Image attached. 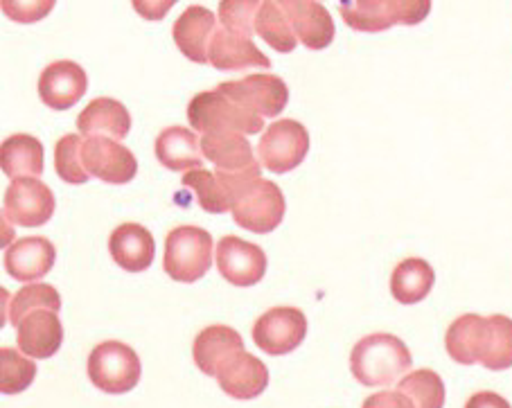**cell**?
Listing matches in <instances>:
<instances>
[{
	"instance_id": "obj_3",
	"label": "cell",
	"mask_w": 512,
	"mask_h": 408,
	"mask_svg": "<svg viewBox=\"0 0 512 408\" xmlns=\"http://www.w3.org/2000/svg\"><path fill=\"white\" fill-rule=\"evenodd\" d=\"M213 266V235L199 226H179L165 237L163 269L176 282L201 280Z\"/></svg>"
},
{
	"instance_id": "obj_11",
	"label": "cell",
	"mask_w": 512,
	"mask_h": 408,
	"mask_svg": "<svg viewBox=\"0 0 512 408\" xmlns=\"http://www.w3.org/2000/svg\"><path fill=\"white\" fill-rule=\"evenodd\" d=\"M217 91L262 118H278L289 102V88L278 75H249L219 84Z\"/></svg>"
},
{
	"instance_id": "obj_36",
	"label": "cell",
	"mask_w": 512,
	"mask_h": 408,
	"mask_svg": "<svg viewBox=\"0 0 512 408\" xmlns=\"http://www.w3.org/2000/svg\"><path fill=\"white\" fill-rule=\"evenodd\" d=\"M57 0H0V12L21 25H32L46 19L55 10Z\"/></svg>"
},
{
	"instance_id": "obj_5",
	"label": "cell",
	"mask_w": 512,
	"mask_h": 408,
	"mask_svg": "<svg viewBox=\"0 0 512 408\" xmlns=\"http://www.w3.org/2000/svg\"><path fill=\"white\" fill-rule=\"evenodd\" d=\"M231 212L235 224L240 228L258 235H267L273 233L282 224V219H285V194H282L276 183L260 176V179L246 183L242 190H237Z\"/></svg>"
},
{
	"instance_id": "obj_1",
	"label": "cell",
	"mask_w": 512,
	"mask_h": 408,
	"mask_svg": "<svg viewBox=\"0 0 512 408\" xmlns=\"http://www.w3.org/2000/svg\"><path fill=\"white\" fill-rule=\"evenodd\" d=\"M413 366L406 343L395 334L377 332L357 341L350 354V370L361 386H393Z\"/></svg>"
},
{
	"instance_id": "obj_17",
	"label": "cell",
	"mask_w": 512,
	"mask_h": 408,
	"mask_svg": "<svg viewBox=\"0 0 512 408\" xmlns=\"http://www.w3.org/2000/svg\"><path fill=\"white\" fill-rule=\"evenodd\" d=\"M215 30V14L210 12L208 7L190 5L188 10L174 21L172 37L183 57H188L194 64H208V50Z\"/></svg>"
},
{
	"instance_id": "obj_35",
	"label": "cell",
	"mask_w": 512,
	"mask_h": 408,
	"mask_svg": "<svg viewBox=\"0 0 512 408\" xmlns=\"http://www.w3.org/2000/svg\"><path fill=\"white\" fill-rule=\"evenodd\" d=\"M262 0H219V21L222 28L240 37L255 34V14H258Z\"/></svg>"
},
{
	"instance_id": "obj_13",
	"label": "cell",
	"mask_w": 512,
	"mask_h": 408,
	"mask_svg": "<svg viewBox=\"0 0 512 408\" xmlns=\"http://www.w3.org/2000/svg\"><path fill=\"white\" fill-rule=\"evenodd\" d=\"M88 91L86 70L75 61L61 59L43 68L39 77V97L52 111H68Z\"/></svg>"
},
{
	"instance_id": "obj_23",
	"label": "cell",
	"mask_w": 512,
	"mask_h": 408,
	"mask_svg": "<svg viewBox=\"0 0 512 408\" xmlns=\"http://www.w3.org/2000/svg\"><path fill=\"white\" fill-rule=\"evenodd\" d=\"M77 131L84 138L109 136L116 140H125L131 131V115L122 102L111 100V97H97V100H93L79 113Z\"/></svg>"
},
{
	"instance_id": "obj_33",
	"label": "cell",
	"mask_w": 512,
	"mask_h": 408,
	"mask_svg": "<svg viewBox=\"0 0 512 408\" xmlns=\"http://www.w3.org/2000/svg\"><path fill=\"white\" fill-rule=\"evenodd\" d=\"M34 309L61 312V296L57 294V289L46 285V282H30V285L16 291L10 303V323L16 327Z\"/></svg>"
},
{
	"instance_id": "obj_42",
	"label": "cell",
	"mask_w": 512,
	"mask_h": 408,
	"mask_svg": "<svg viewBox=\"0 0 512 408\" xmlns=\"http://www.w3.org/2000/svg\"><path fill=\"white\" fill-rule=\"evenodd\" d=\"M10 291H7L5 287H0V330H3L5 323H7V312H10Z\"/></svg>"
},
{
	"instance_id": "obj_37",
	"label": "cell",
	"mask_w": 512,
	"mask_h": 408,
	"mask_svg": "<svg viewBox=\"0 0 512 408\" xmlns=\"http://www.w3.org/2000/svg\"><path fill=\"white\" fill-rule=\"evenodd\" d=\"M395 25H418L429 16L431 0H388Z\"/></svg>"
},
{
	"instance_id": "obj_18",
	"label": "cell",
	"mask_w": 512,
	"mask_h": 408,
	"mask_svg": "<svg viewBox=\"0 0 512 408\" xmlns=\"http://www.w3.org/2000/svg\"><path fill=\"white\" fill-rule=\"evenodd\" d=\"M208 64L226 73H237V70L249 68H271V59L260 52L253 39L219 28L210 41Z\"/></svg>"
},
{
	"instance_id": "obj_16",
	"label": "cell",
	"mask_w": 512,
	"mask_h": 408,
	"mask_svg": "<svg viewBox=\"0 0 512 408\" xmlns=\"http://www.w3.org/2000/svg\"><path fill=\"white\" fill-rule=\"evenodd\" d=\"M217 384L233 399H255L269 386V370L255 354L240 350L217 372Z\"/></svg>"
},
{
	"instance_id": "obj_40",
	"label": "cell",
	"mask_w": 512,
	"mask_h": 408,
	"mask_svg": "<svg viewBox=\"0 0 512 408\" xmlns=\"http://www.w3.org/2000/svg\"><path fill=\"white\" fill-rule=\"evenodd\" d=\"M465 408H512L506 397L499 393H492V390H481V393L472 395L467 399Z\"/></svg>"
},
{
	"instance_id": "obj_24",
	"label": "cell",
	"mask_w": 512,
	"mask_h": 408,
	"mask_svg": "<svg viewBox=\"0 0 512 408\" xmlns=\"http://www.w3.org/2000/svg\"><path fill=\"white\" fill-rule=\"evenodd\" d=\"M287 14L298 43H303L307 50H325L334 41L337 28H334L332 14L319 0H303L289 7Z\"/></svg>"
},
{
	"instance_id": "obj_12",
	"label": "cell",
	"mask_w": 512,
	"mask_h": 408,
	"mask_svg": "<svg viewBox=\"0 0 512 408\" xmlns=\"http://www.w3.org/2000/svg\"><path fill=\"white\" fill-rule=\"evenodd\" d=\"M217 269L233 287H255L267 273V255L253 242L226 235L217 244Z\"/></svg>"
},
{
	"instance_id": "obj_27",
	"label": "cell",
	"mask_w": 512,
	"mask_h": 408,
	"mask_svg": "<svg viewBox=\"0 0 512 408\" xmlns=\"http://www.w3.org/2000/svg\"><path fill=\"white\" fill-rule=\"evenodd\" d=\"M253 28L262 41H267L273 50L282 52V55H289V52H294L298 46L289 14L278 0H262L258 14H255Z\"/></svg>"
},
{
	"instance_id": "obj_38",
	"label": "cell",
	"mask_w": 512,
	"mask_h": 408,
	"mask_svg": "<svg viewBox=\"0 0 512 408\" xmlns=\"http://www.w3.org/2000/svg\"><path fill=\"white\" fill-rule=\"evenodd\" d=\"M176 3H179V0H131V5H134L138 16H143L145 21L152 23L163 21Z\"/></svg>"
},
{
	"instance_id": "obj_9",
	"label": "cell",
	"mask_w": 512,
	"mask_h": 408,
	"mask_svg": "<svg viewBox=\"0 0 512 408\" xmlns=\"http://www.w3.org/2000/svg\"><path fill=\"white\" fill-rule=\"evenodd\" d=\"M82 161L88 174L109 185H127L138 174L134 152L109 136L84 138Z\"/></svg>"
},
{
	"instance_id": "obj_28",
	"label": "cell",
	"mask_w": 512,
	"mask_h": 408,
	"mask_svg": "<svg viewBox=\"0 0 512 408\" xmlns=\"http://www.w3.org/2000/svg\"><path fill=\"white\" fill-rule=\"evenodd\" d=\"M341 19L357 32H386L395 25L388 0H341Z\"/></svg>"
},
{
	"instance_id": "obj_7",
	"label": "cell",
	"mask_w": 512,
	"mask_h": 408,
	"mask_svg": "<svg viewBox=\"0 0 512 408\" xmlns=\"http://www.w3.org/2000/svg\"><path fill=\"white\" fill-rule=\"evenodd\" d=\"M310 152V131L296 120H278L264 129L258 145V161L264 170L287 174L305 161Z\"/></svg>"
},
{
	"instance_id": "obj_22",
	"label": "cell",
	"mask_w": 512,
	"mask_h": 408,
	"mask_svg": "<svg viewBox=\"0 0 512 408\" xmlns=\"http://www.w3.org/2000/svg\"><path fill=\"white\" fill-rule=\"evenodd\" d=\"M156 158L158 163L172 172L199 170L203 163L201 140L197 131L188 127H167L156 138Z\"/></svg>"
},
{
	"instance_id": "obj_14",
	"label": "cell",
	"mask_w": 512,
	"mask_h": 408,
	"mask_svg": "<svg viewBox=\"0 0 512 408\" xmlns=\"http://www.w3.org/2000/svg\"><path fill=\"white\" fill-rule=\"evenodd\" d=\"M57 260V248L46 237L14 239L5 251V271L16 282H34L48 276Z\"/></svg>"
},
{
	"instance_id": "obj_29",
	"label": "cell",
	"mask_w": 512,
	"mask_h": 408,
	"mask_svg": "<svg viewBox=\"0 0 512 408\" xmlns=\"http://www.w3.org/2000/svg\"><path fill=\"white\" fill-rule=\"evenodd\" d=\"M397 390L411 399L413 408H443L445 406V384L438 372L420 368L397 381Z\"/></svg>"
},
{
	"instance_id": "obj_34",
	"label": "cell",
	"mask_w": 512,
	"mask_h": 408,
	"mask_svg": "<svg viewBox=\"0 0 512 408\" xmlns=\"http://www.w3.org/2000/svg\"><path fill=\"white\" fill-rule=\"evenodd\" d=\"M82 145V133H68V136L59 138L55 145L57 176L68 185H84L91 179L82 161Z\"/></svg>"
},
{
	"instance_id": "obj_2",
	"label": "cell",
	"mask_w": 512,
	"mask_h": 408,
	"mask_svg": "<svg viewBox=\"0 0 512 408\" xmlns=\"http://www.w3.org/2000/svg\"><path fill=\"white\" fill-rule=\"evenodd\" d=\"M201 154L215 165L217 179L222 181L228 192H231V201L242 190L246 183L262 176V163L255 156L249 138L237 131H217L206 133L201 138Z\"/></svg>"
},
{
	"instance_id": "obj_8",
	"label": "cell",
	"mask_w": 512,
	"mask_h": 408,
	"mask_svg": "<svg viewBox=\"0 0 512 408\" xmlns=\"http://www.w3.org/2000/svg\"><path fill=\"white\" fill-rule=\"evenodd\" d=\"M55 208V194L46 183L34 179V176L12 179V183L7 185L3 210L14 226L39 228L48 224L55 215Z\"/></svg>"
},
{
	"instance_id": "obj_39",
	"label": "cell",
	"mask_w": 512,
	"mask_h": 408,
	"mask_svg": "<svg viewBox=\"0 0 512 408\" xmlns=\"http://www.w3.org/2000/svg\"><path fill=\"white\" fill-rule=\"evenodd\" d=\"M361 408H413V404L400 390H382V393L366 397Z\"/></svg>"
},
{
	"instance_id": "obj_43",
	"label": "cell",
	"mask_w": 512,
	"mask_h": 408,
	"mask_svg": "<svg viewBox=\"0 0 512 408\" xmlns=\"http://www.w3.org/2000/svg\"><path fill=\"white\" fill-rule=\"evenodd\" d=\"M278 3L285 7V10H289V7H294V5H298V3H303V0H278Z\"/></svg>"
},
{
	"instance_id": "obj_20",
	"label": "cell",
	"mask_w": 512,
	"mask_h": 408,
	"mask_svg": "<svg viewBox=\"0 0 512 408\" xmlns=\"http://www.w3.org/2000/svg\"><path fill=\"white\" fill-rule=\"evenodd\" d=\"M240 350H244V339L228 325H210L192 343L194 363L208 377H217L224 363Z\"/></svg>"
},
{
	"instance_id": "obj_41",
	"label": "cell",
	"mask_w": 512,
	"mask_h": 408,
	"mask_svg": "<svg viewBox=\"0 0 512 408\" xmlns=\"http://www.w3.org/2000/svg\"><path fill=\"white\" fill-rule=\"evenodd\" d=\"M16 239V230L5 210H0V248H7Z\"/></svg>"
},
{
	"instance_id": "obj_10",
	"label": "cell",
	"mask_w": 512,
	"mask_h": 408,
	"mask_svg": "<svg viewBox=\"0 0 512 408\" xmlns=\"http://www.w3.org/2000/svg\"><path fill=\"white\" fill-rule=\"evenodd\" d=\"M307 336V318L296 307H273L253 325V341L271 357L294 352Z\"/></svg>"
},
{
	"instance_id": "obj_25",
	"label": "cell",
	"mask_w": 512,
	"mask_h": 408,
	"mask_svg": "<svg viewBox=\"0 0 512 408\" xmlns=\"http://www.w3.org/2000/svg\"><path fill=\"white\" fill-rule=\"evenodd\" d=\"M46 167V154L39 138L28 136V133H14L0 143V170L10 179H23V176L43 174Z\"/></svg>"
},
{
	"instance_id": "obj_31",
	"label": "cell",
	"mask_w": 512,
	"mask_h": 408,
	"mask_svg": "<svg viewBox=\"0 0 512 408\" xmlns=\"http://www.w3.org/2000/svg\"><path fill=\"white\" fill-rule=\"evenodd\" d=\"M37 379V363L14 348H0V393L21 395Z\"/></svg>"
},
{
	"instance_id": "obj_26",
	"label": "cell",
	"mask_w": 512,
	"mask_h": 408,
	"mask_svg": "<svg viewBox=\"0 0 512 408\" xmlns=\"http://www.w3.org/2000/svg\"><path fill=\"white\" fill-rule=\"evenodd\" d=\"M436 285V271L422 257H406L391 273V294L400 305H418Z\"/></svg>"
},
{
	"instance_id": "obj_19",
	"label": "cell",
	"mask_w": 512,
	"mask_h": 408,
	"mask_svg": "<svg viewBox=\"0 0 512 408\" xmlns=\"http://www.w3.org/2000/svg\"><path fill=\"white\" fill-rule=\"evenodd\" d=\"M490 323L488 316L479 314H463L449 325L445 334L447 354L461 366H474L481 363L485 348H488Z\"/></svg>"
},
{
	"instance_id": "obj_6",
	"label": "cell",
	"mask_w": 512,
	"mask_h": 408,
	"mask_svg": "<svg viewBox=\"0 0 512 408\" xmlns=\"http://www.w3.org/2000/svg\"><path fill=\"white\" fill-rule=\"evenodd\" d=\"M143 375V366L134 348L120 341H104L95 345L88 357V379L102 393L125 395L134 390Z\"/></svg>"
},
{
	"instance_id": "obj_15",
	"label": "cell",
	"mask_w": 512,
	"mask_h": 408,
	"mask_svg": "<svg viewBox=\"0 0 512 408\" xmlns=\"http://www.w3.org/2000/svg\"><path fill=\"white\" fill-rule=\"evenodd\" d=\"M16 343L19 350L32 359H50L64 343V325L59 312L52 309H34L16 325Z\"/></svg>"
},
{
	"instance_id": "obj_30",
	"label": "cell",
	"mask_w": 512,
	"mask_h": 408,
	"mask_svg": "<svg viewBox=\"0 0 512 408\" xmlns=\"http://www.w3.org/2000/svg\"><path fill=\"white\" fill-rule=\"evenodd\" d=\"M183 185L197 194L199 206L210 212V215H224V212H228L233 206L231 192H228L226 185L217 179L215 172L203 170V167L185 172Z\"/></svg>"
},
{
	"instance_id": "obj_4",
	"label": "cell",
	"mask_w": 512,
	"mask_h": 408,
	"mask_svg": "<svg viewBox=\"0 0 512 408\" xmlns=\"http://www.w3.org/2000/svg\"><path fill=\"white\" fill-rule=\"evenodd\" d=\"M188 122L203 136L217 131H237L244 136H255V133L264 131L262 115L244 109L242 104L233 102L231 97L219 91L194 95L188 104Z\"/></svg>"
},
{
	"instance_id": "obj_32",
	"label": "cell",
	"mask_w": 512,
	"mask_h": 408,
	"mask_svg": "<svg viewBox=\"0 0 512 408\" xmlns=\"http://www.w3.org/2000/svg\"><path fill=\"white\" fill-rule=\"evenodd\" d=\"M490 323V336L488 348L481 359V366L501 372L512 368V318L503 314L488 316Z\"/></svg>"
},
{
	"instance_id": "obj_21",
	"label": "cell",
	"mask_w": 512,
	"mask_h": 408,
	"mask_svg": "<svg viewBox=\"0 0 512 408\" xmlns=\"http://www.w3.org/2000/svg\"><path fill=\"white\" fill-rule=\"evenodd\" d=\"M109 253L120 269L143 273L154 264L156 244L145 226L122 224L109 237Z\"/></svg>"
}]
</instances>
